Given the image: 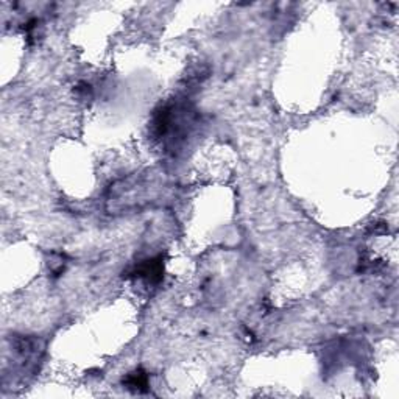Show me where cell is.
I'll return each instance as SVG.
<instances>
[{
  "instance_id": "3",
  "label": "cell",
  "mask_w": 399,
  "mask_h": 399,
  "mask_svg": "<svg viewBox=\"0 0 399 399\" xmlns=\"http://www.w3.org/2000/svg\"><path fill=\"white\" fill-rule=\"evenodd\" d=\"M123 385L131 391L144 393L148 390V374L141 368L134 370V372L128 373L127 378L123 379Z\"/></svg>"
},
{
  "instance_id": "2",
  "label": "cell",
  "mask_w": 399,
  "mask_h": 399,
  "mask_svg": "<svg viewBox=\"0 0 399 399\" xmlns=\"http://www.w3.org/2000/svg\"><path fill=\"white\" fill-rule=\"evenodd\" d=\"M162 259L156 258L141 262L134 269L133 275L134 278H139L147 284H158L162 279Z\"/></svg>"
},
{
  "instance_id": "1",
  "label": "cell",
  "mask_w": 399,
  "mask_h": 399,
  "mask_svg": "<svg viewBox=\"0 0 399 399\" xmlns=\"http://www.w3.org/2000/svg\"><path fill=\"white\" fill-rule=\"evenodd\" d=\"M200 116L186 99H173L162 104L153 112L150 134L165 153L175 155L192 138L198 127Z\"/></svg>"
}]
</instances>
